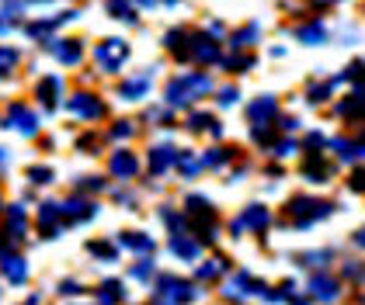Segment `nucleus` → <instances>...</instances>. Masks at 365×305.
Masks as SVG:
<instances>
[{"label": "nucleus", "mask_w": 365, "mask_h": 305, "mask_svg": "<svg viewBox=\"0 0 365 305\" xmlns=\"http://www.w3.org/2000/svg\"><path fill=\"white\" fill-rule=\"evenodd\" d=\"M209 90H212V80H209L205 73H178V77L168 83V101L174 108L195 105L198 97H205Z\"/></svg>", "instance_id": "nucleus-1"}, {"label": "nucleus", "mask_w": 365, "mask_h": 305, "mask_svg": "<svg viewBox=\"0 0 365 305\" xmlns=\"http://www.w3.org/2000/svg\"><path fill=\"white\" fill-rule=\"evenodd\" d=\"M94 59H98V66H101L105 73H118V70L125 66V59H129V42L105 38V42L94 49Z\"/></svg>", "instance_id": "nucleus-2"}, {"label": "nucleus", "mask_w": 365, "mask_h": 305, "mask_svg": "<svg viewBox=\"0 0 365 305\" xmlns=\"http://www.w3.org/2000/svg\"><path fill=\"white\" fill-rule=\"evenodd\" d=\"M178 59L216 63V59H220V42H212V35H192V38H188V46L178 53Z\"/></svg>", "instance_id": "nucleus-3"}, {"label": "nucleus", "mask_w": 365, "mask_h": 305, "mask_svg": "<svg viewBox=\"0 0 365 305\" xmlns=\"http://www.w3.org/2000/svg\"><path fill=\"white\" fill-rule=\"evenodd\" d=\"M46 49L56 55L59 63H66V66H77V63H81V55H84V49H81V42H77V38H49V42H46Z\"/></svg>", "instance_id": "nucleus-4"}, {"label": "nucleus", "mask_w": 365, "mask_h": 305, "mask_svg": "<svg viewBox=\"0 0 365 305\" xmlns=\"http://www.w3.org/2000/svg\"><path fill=\"white\" fill-rule=\"evenodd\" d=\"M292 215L303 222H313V219H320V215H331V205L327 201H309V198H296L292 201Z\"/></svg>", "instance_id": "nucleus-5"}, {"label": "nucleus", "mask_w": 365, "mask_h": 305, "mask_svg": "<svg viewBox=\"0 0 365 305\" xmlns=\"http://www.w3.org/2000/svg\"><path fill=\"white\" fill-rule=\"evenodd\" d=\"M70 111H73L77 118H101V114H105V105H101L94 94H77V97H70Z\"/></svg>", "instance_id": "nucleus-6"}, {"label": "nucleus", "mask_w": 365, "mask_h": 305, "mask_svg": "<svg viewBox=\"0 0 365 305\" xmlns=\"http://www.w3.org/2000/svg\"><path fill=\"white\" fill-rule=\"evenodd\" d=\"M327 25L324 21H307V25H299L296 28V38L299 42H307V46H320V42H327Z\"/></svg>", "instance_id": "nucleus-7"}, {"label": "nucleus", "mask_w": 365, "mask_h": 305, "mask_svg": "<svg viewBox=\"0 0 365 305\" xmlns=\"http://www.w3.org/2000/svg\"><path fill=\"white\" fill-rule=\"evenodd\" d=\"M272 114H275V97H268V94H261L254 105H247V118L254 125H264V118H272Z\"/></svg>", "instance_id": "nucleus-8"}, {"label": "nucleus", "mask_w": 365, "mask_h": 305, "mask_svg": "<svg viewBox=\"0 0 365 305\" xmlns=\"http://www.w3.org/2000/svg\"><path fill=\"white\" fill-rule=\"evenodd\" d=\"M11 122H14V129L25 132V136H35V129H38L35 114H31L29 108H21V105H11Z\"/></svg>", "instance_id": "nucleus-9"}, {"label": "nucleus", "mask_w": 365, "mask_h": 305, "mask_svg": "<svg viewBox=\"0 0 365 305\" xmlns=\"http://www.w3.org/2000/svg\"><path fill=\"white\" fill-rule=\"evenodd\" d=\"M59 90H63V80H59V77H46V80L38 83V101H42L46 108H56Z\"/></svg>", "instance_id": "nucleus-10"}, {"label": "nucleus", "mask_w": 365, "mask_h": 305, "mask_svg": "<svg viewBox=\"0 0 365 305\" xmlns=\"http://www.w3.org/2000/svg\"><path fill=\"white\" fill-rule=\"evenodd\" d=\"M146 90H150V73H146V77H136V80H125V83H122V97H125V101L143 97Z\"/></svg>", "instance_id": "nucleus-11"}, {"label": "nucleus", "mask_w": 365, "mask_h": 305, "mask_svg": "<svg viewBox=\"0 0 365 305\" xmlns=\"http://www.w3.org/2000/svg\"><path fill=\"white\" fill-rule=\"evenodd\" d=\"M112 170L115 173H122V177H125V173H133V170H136V156H133V153H125V149H118V153L112 156Z\"/></svg>", "instance_id": "nucleus-12"}, {"label": "nucleus", "mask_w": 365, "mask_h": 305, "mask_svg": "<svg viewBox=\"0 0 365 305\" xmlns=\"http://www.w3.org/2000/svg\"><path fill=\"white\" fill-rule=\"evenodd\" d=\"M21 63V53L18 49H11V46H0V77H7L14 66Z\"/></svg>", "instance_id": "nucleus-13"}, {"label": "nucleus", "mask_w": 365, "mask_h": 305, "mask_svg": "<svg viewBox=\"0 0 365 305\" xmlns=\"http://www.w3.org/2000/svg\"><path fill=\"white\" fill-rule=\"evenodd\" d=\"M257 42V25H247V28H240V31H233V49H247V46H254Z\"/></svg>", "instance_id": "nucleus-14"}, {"label": "nucleus", "mask_w": 365, "mask_h": 305, "mask_svg": "<svg viewBox=\"0 0 365 305\" xmlns=\"http://www.w3.org/2000/svg\"><path fill=\"white\" fill-rule=\"evenodd\" d=\"M264 222H268V212H264L261 205H254L247 215H240V219H237V229H251V225H264Z\"/></svg>", "instance_id": "nucleus-15"}, {"label": "nucleus", "mask_w": 365, "mask_h": 305, "mask_svg": "<svg viewBox=\"0 0 365 305\" xmlns=\"http://www.w3.org/2000/svg\"><path fill=\"white\" fill-rule=\"evenodd\" d=\"M170 160H174V149H170V146H157V149L150 153V166H153V170H168Z\"/></svg>", "instance_id": "nucleus-16"}, {"label": "nucleus", "mask_w": 365, "mask_h": 305, "mask_svg": "<svg viewBox=\"0 0 365 305\" xmlns=\"http://www.w3.org/2000/svg\"><path fill=\"white\" fill-rule=\"evenodd\" d=\"M307 97L313 105H320V101H327L331 97V80H320V83H309L307 87Z\"/></svg>", "instance_id": "nucleus-17"}, {"label": "nucleus", "mask_w": 365, "mask_h": 305, "mask_svg": "<svg viewBox=\"0 0 365 305\" xmlns=\"http://www.w3.org/2000/svg\"><path fill=\"white\" fill-rule=\"evenodd\" d=\"M108 11H112L115 18H122V21H136V14H133V4H129V0H108Z\"/></svg>", "instance_id": "nucleus-18"}, {"label": "nucleus", "mask_w": 365, "mask_h": 305, "mask_svg": "<svg viewBox=\"0 0 365 305\" xmlns=\"http://www.w3.org/2000/svg\"><path fill=\"white\" fill-rule=\"evenodd\" d=\"M313 291H317V299H334V281H324V277H317L313 281Z\"/></svg>", "instance_id": "nucleus-19"}, {"label": "nucleus", "mask_w": 365, "mask_h": 305, "mask_svg": "<svg viewBox=\"0 0 365 305\" xmlns=\"http://www.w3.org/2000/svg\"><path fill=\"white\" fill-rule=\"evenodd\" d=\"M226 66H230L233 73H244V70H251V66H254V59H251V55H233Z\"/></svg>", "instance_id": "nucleus-20"}, {"label": "nucleus", "mask_w": 365, "mask_h": 305, "mask_svg": "<svg viewBox=\"0 0 365 305\" xmlns=\"http://www.w3.org/2000/svg\"><path fill=\"white\" fill-rule=\"evenodd\" d=\"M344 77H348V80H359V83H362L365 80V63H362V59H355V63L344 70Z\"/></svg>", "instance_id": "nucleus-21"}, {"label": "nucleus", "mask_w": 365, "mask_h": 305, "mask_svg": "<svg viewBox=\"0 0 365 305\" xmlns=\"http://www.w3.org/2000/svg\"><path fill=\"white\" fill-rule=\"evenodd\" d=\"M226 156H230V149H212V153L205 156V164H209V166H223Z\"/></svg>", "instance_id": "nucleus-22"}, {"label": "nucleus", "mask_w": 365, "mask_h": 305, "mask_svg": "<svg viewBox=\"0 0 365 305\" xmlns=\"http://www.w3.org/2000/svg\"><path fill=\"white\" fill-rule=\"evenodd\" d=\"M188 125H192V129H209V125H212V118H209V114H192V118H188Z\"/></svg>", "instance_id": "nucleus-23"}, {"label": "nucleus", "mask_w": 365, "mask_h": 305, "mask_svg": "<svg viewBox=\"0 0 365 305\" xmlns=\"http://www.w3.org/2000/svg\"><path fill=\"white\" fill-rule=\"evenodd\" d=\"M220 105H226V108H230V105H237V90H233V87L220 90Z\"/></svg>", "instance_id": "nucleus-24"}, {"label": "nucleus", "mask_w": 365, "mask_h": 305, "mask_svg": "<svg viewBox=\"0 0 365 305\" xmlns=\"http://www.w3.org/2000/svg\"><path fill=\"white\" fill-rule=\"evenodd\" d=\"M351 191H365V170L351 173Z\"/></svg>", "instance_id": "nucleus-25"}, {"label": "nucleus", "mask_w": 365, "mask_h": 305, "mask_svg": "<svg viewBox=\"0 0 365 305\" xmlns=\"http://www.w3.org/2000/svg\"><path fill=\"white\" fill-rule=\"evenodd\" d=\"M359 243H362V247H365V229H362V232H359Z\"/></svg>", "instance_id": "nucleus-26"}, {"label": "nucleus", "mask_w": 365, "mask_h": 305, "mask_svg": "<svg viewBox=\"0 0 365 305\" xmlns=\"http://www.w3.org/2000/svg\"><path fill=\"white\" fill-rule=\"evenodd\" d=\"M164 4H178V0H164Z\"/></svg>", "instance_id": "nucleus-27"}, {"label": "nucleus", "mask_w": 365, "mask_h": 305, "mask_svg": "<svg viewBox=\"0 0 365 305\" xmlns=\"http://www.w3.org/2000/svg\"><path fill=\"white\" fill-rule=\"evenodd\" d=\"M327 4H334V0H327Z\"/></svg>", "instance_id": "nucleus-28"}]
</instances>
